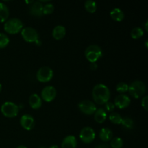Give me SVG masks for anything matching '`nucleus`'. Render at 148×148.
Here are the masks:
<instances>
[{"instance_id": "1", "label": "nucleus", "mask_w": 148, "mask_h": 148, "mask_svg": "<svg viewBox=\"0 0 148 148\" xmlns=\"http://www.w3.org/2000/svg\"><path fill=\"white\" fill-rule=\"evenodd\" d=\"M92 98L95 103L103 105L107 103L111 96V92L106 85L103 84H98L92 89Z\"/></svg>"}, {"instance_id": "2", "label": "nucleus", "mask_w": 148, "mask_h": 148, "mask_svg": "<svg viewBox=\"0 0 148 148\" xmlns=\"http://www.w3.org/2000/svg\"><path fill=\"white\" fill-rule=\"evenodd\" d=\"M129 92L134 98H139L146 92L145 84L140 80H135L129 85Z\"/></svg>"}, {"instance_id": "3", "label": "nucleus", "mask_w": 148, "mask_h": 148, "mask_svg": "<svg viewBox=\"0 0 148 148\" xmlns=\"http://www.w3.org/2000/svg\"><path fill=\"white\" fill-rule=\"evenodd\" d=\"M102 49L99 46L95 44L90 45L85 49V55L90 63L96 62L102 56Z\"/></svg>"}, {"instance_id": "4", "label": "nucleus", "mask_w": 148, "mask_h": 148, "mask_svg": "<svg viewBox=\"0 0 148 148\" xmlns=\"http://www.w3.org/2000/svg\"><path fill=\"white\" fill-rule=\"evenodd\" d=\"M4 28V30L10 34H16L23 28V23L20 19L11 18L5 22Z\"/></svg>"}, {"instance_id": "5", "label": "nucleus", "mask_w": 148, "mask_h": 148, "mask_svg": "<svg viewBox=\"0 0 148 148\" xmlns=\"http://www.w3.org/2000/svg\"><path fill=\"white\" fill-rule=\"evenodd\" d=\"M1 111L3 115L8 118L17 116L19 113V107L12 102H5L1 107Z\"/></svg>"}, {"instance_id": "6", "label": "nucleus", "mask_w": 148, "mask_h": 148, "mask_svg": "<svg viewBox=\"0 0 148 148\" xmlns=\"http://www.w3.org/2000/svg\"><path fill=\"white\" fill-rule=\"evenodd\" d=\"M21 35L23 38L26 42L29 43H33V42L36 43L39 38L37 30L31 27H23L21 30Z\"/></svg>"}, {"instance_id": "7", "label": "nucleus", "mask_w": 148, "mask_h": 148, "mask_svg": "<svg viewBox=\"0 0 148 148\" xmlns=\"http://www.w3.org/2000/svg\"><path fill=\"white\" fill-rule=\"evenodd\" d=\"M53 75V72L51 68L49 66H42L36 74L37 79L40 82H47L52 79Z\"/></svg>"}, {"instance_id": "8", "label": "nucleus", "mask_w": 148, "mask_h": 148, "mask_svg": "<svg viewBox=\"0 0 148 148\" xmlns=\"http://www.w3.org/2000/svg\"><path fill=\"white\" fill-rule=\"evenodd\" d=\"M79 110L86 115H92L97 110L96 106L92 101L89 100H84L78 104Z\"/></svg>"}, {"instance_id": "9", "label": "nucleus", "mask_w": 148, "mask_h": 148, "mask_svg": "<svg viewBox=\"0 0 148 148\" xmlns=\"http://www.w3.org/2000/svg\"><path fill=\"white\" fill-rule=\"evenodd\" d=\"M79 138L84 143H90L95 140V132L92 128L90 127H84L79 133Z\"/></svg>"}, {"instance_id": "10", "label": "nucleus", "mask_w": 148, "mask_h": 148, "mask_svg": "<svg viewBox=\"0 0 148 148\" xmlns=\"http://www.w3.org/2000/svg\"><path fill=\"white\" fill-rule=\"evenodd\" d=\"M56 96V90L51 85L46 86L42 90L41 97L46 102H51Z\"/></svg>"}, {"instance_id": "11", "label": "nucleus", "mask_w": 148, "mask_h": 148, "mask_svg": "<svg viewBox=\"0 0 148 148\" xmlns=\"http://www.w3.org/2000/svg\"><path fill=\"white\" fill-rule=\"evenodd\" d=\"M131 99L128 95L125 94H120L118 96L116 97L115 101H114V106L120 109H123L130 106Z\"/></svg>"}, {"instance_id": "12", "label": "nucleus", "mask_w": 148, "mask_h": 148, "mask_svg": "<svg viewBox=\"0 0 148 148\" xmlns=\"http://www.w3.org/2000/svg\"><path fill=\"white\" fill-rule=\"evenodd\" d=\"M20 124L26 130H31L34 127L35 120L32 116L25 114L20 118Z\"/></svg>"}, {"instance_id": "13", "label": "nucleus", "mask_w": 148, "mask_h": 148, "mask_svg": "<svg viewBox=\"0 0 148 148\" xmlns=\"http://www.w3.org/2000/svg\"><path fill=\"white\" fill-rule=\"evenodd\" d=\"M43 5L40 1H33L30 6L29 11L32 15L35 17H41L43 15Z\"/></svg>"}, {"instance_id": "14", "label": "nucleus", "mask_w": 148, "mask_h": 148, "mask_svg": "<svg viewBox=\"0 0 148 148\" xmlns=\"http://www.w3.org/2000/svg\"><path fill=\"white\" fill-rule=\"evenodd\" d=\"M77 141L75 136L68 135L62 143V148H77Z\"/></svg>"}, {"instance_id": "15", "label": "nucleus", "mask_w": 148, "mask_h": 148, "mask_svg": "<svg viewBox=\"0 0 148 148\" xmlns=\"http://www.w3.org/2000/svg\"><path fill=\"white\" fill-rule=\"evenodd\" d=\"M29 104L33 109H38L42 106V100L38 94H32L29 98Z\"/></svg>"}, {"instance_id": "16", "label": "nucleus", "mask_w": 148, "mask_h": 148, "mask_svg": "<svg viewBox=\"0 0 148 148\" xmlns=\"http://www.w3.org/2000/svg\"><path fill=\"white\" fill-rule=\"evenodd\" d=\"M66 35V28L63 25H57L53 29L52 36L56 40H61Z\"/></svg>"}, {"instance_id": "17", "label": "nucleus", "mask_w": 148, "mask_h": 148, "mask_svg": "<svg viewBox=\"0 0 148 148\" xmlns=\"http://www.w3.org/2000/svg\"><path fill=\"white\" fill-rule=\"evenodd\" d=\"M107 117L106 111L103 108H98L94 113V119L95 121L99 124H102L106 121Z\"/></svg>"}, {"instance_id": "18", "label": "nucleus", "mask_w": 148, "mask_h": 148, "mask_svg": "<svg viewBox=\"0 0 148 148\" xmlns=\"http://www.w3.org/2000/svg\"><path fill=\"white\" fill-rule=\"evenodd\" d=\"M10 15L8 7L3 2H0V23L7 21Z\"/></svg>"}, {"instance_id": "19", "label": "nucleus", "mask_w": 148, "mask_h": 148, "mask_svg": "<svg viewBox=\"0 0 148 148\" xmlns=\"http://www.w3.org/2000/svg\"><path fill=\"white\" fill-rule=\"evenodd\" d=\"M99 137L102 141L108 142L112 139L113 132L108 128H103L100 131Z\"/></svg>"}, {"instance_id": "20", "label": "nucleus", "mask_w": 148, "mask_h": 148, "mask_svg": "<svg viewBox=\"0 0 148 148\" xmlns=\"http://www.w3.org/2000/svg\"><path fill=\"white\" fill-rule=\"evenodd\" d=\"M111 17L115 21H121L124 18V14L122 10L119 8H114L110 12Z\"/></svg>"}, {"instance_id": "21", "label": "nucleus", "mask_w": 148, "mask_h": 148, "mask_svg": "<svg viewBox=\"0 0 148 148\" xmlns=\"http://www.w3.org/2000/svg\"><path fill=\"white\" fill-rule=\"evenodd\" d=\"M85 7L90 13H94L97 10V4L92 0H87L85 2Z\"/></svg>"}, {"instance_id": "22", "label": "nucleus", "mask_w": 148, "mask_h": 148, "mask_svg": "<svg viewBox=\"0 0 148 148\" xmlns=\"http://www.w3.org/2000/svg\"><path fill=\"white\" fill-rule=\"evenodd\" d=\"M143 35H144V31H143V28L140 27H134L131 31V36L134 39L140 38Z\"/></svg>"}, {"instance_id": "23", "label": "nucleus", "mask_w": 148, "mask_h": 148, "mask_svg": "<svg viewBox=\"0 0 148 148\" xmlns=\"http://www.w3.org/2000/svg\"><path fill=\"white\" fill-rule=\"evenodd\" d=\"M109 119L112 123L115 124H120L121 123V120H122V117L118 113H111L109 115Z\"/></svg>"}, {"instance_id": "24", "label": "nucleus", "mask_w": 148, "mask_h": 148, "mask_svg": "<svg viewBox=\"0 0 148 148\" xmlns=\"http://www.w3.org/2000/svg\"><path fill=\"white\" fill-rule=\"evenodd\" d=\"M121 124H122V126L124 127H125L127 129H130V130L134 127V121L130 117H124V118H122Z\"/></svg>"}, {"instance_id": "25", "label": "nucleus", "mask_w": 148, "mask_h": 148, "mask_svg": "<svg viewBox=\"0 0 148 148\" xmlns=\"http://www.w3.org/2000/svg\"><path fill=\"white\" fill-rule=\"evenodd\" d=\"M10 43V38L6 34L0 33V49L5 48Z\"/></svg>"}, {"instance_id": "26", "label": "nucleus", "mask_w": 148, "mask_h": 148, "mask_svg": "<svg viewBox=\"0 0 148 148\" xmlns=\"http://www.w3.org/2000/svg\"><path fill=\"white\" fill-rule=\"evenodd\" d=\"M123 145H124V142L122 139L120 137H115L112 139L111 141V146L112 148H121Z\"/></svg>"}, {"instance_id": "27", "label": "nucleus", "mask_w": 148, "mask_h": 148, "mask_svg": "<svg viewBox=\"0 0 148 148\" xmlns=\"http://www.w3.org/2000/svg\"><path fill=\"white\" fill-rule=\"evenodd\" d=\"M117 92H120L121 94H124V92H127L129 89V85L127 83L124 82H121L117 84L116 87Z\"/></svg>"}, {"instance_id": "28", "label": "nucleus", "mask_w": 148, "mask_h": 148, "mask_svg": "<svg viewBox=\"0 0 148 148\" xmlns=\"http://www.w3.org/2000/svg\"><path fill=\"white\" fill-rule=\"evenodd\" d=\"M54 10V6L53 4L49 3L43 6V14H51Z\"/></svg>"}, {"instance_id": "29", "label": "nucleus", "mask_w": 148, "mask_h": 148, "mask_svg": "<svg viewBox=\"0 0 148 148\" xmlns=\"http://www.w3.org/2000/svg\"><path fill=\"white\" fill-rule=\"evenodd\" d=\"M105 108L107 111H108V112H111V111H114V108H115V106H114V104L113 103L108 102H108L105 103Z\"/></svg>"}, {"instance_id": "30", "label": "nucleus", "mask_w": 148, "mask_h": 148, "mask_svg": "<svg viewBox=\"0 0 148 148\" xmlns=\"http://www.w3.org/2000/svg\"><path fill=\"white\" fill-rule=\"evenodd\" d=\"M147 100H148L147 95L144 96L143 98V99H142V106L144 108V109L145 110V111H147V105H148Z\"/></svg>"}, {"instance_id": "31", "label": "nucleus", "mask_w": 148, "mask_h": 148, "mask_svg": "<svg viewBox=\"0 0 148 148\" xmlns=\"http://www.w3.org/2000/svg\"><path fill=\"white\" fill-rule=\"evenodd\" d=\"M90 69H92V70H96L97 68H98V65H97V64L95 63V62H94V63H90Z\"/></svg>"}, {"instance_id": "32", "label": "nucleus", "mask_w": 148, "mask_h": 148, "mask_svg": "<svg viewBox=\"0 0 148 148\" xmlns=\"http://www.w3.org/2000/svg\"><path fill=\"white\" fill-rule=\"evenodd\" d=\"M49 148H59V147H58L57 145H52V146H51Z\"/></svg>"}, {"instance_id": "33", "label": "nucleus", "mask_w": 148, "mask_h": 148, "mask_svg": "<svg viewBox=\"0 0 148 148\" xmlns=\"http://www.w3.org/2000/svg\"><path fill=\"white\" fill-rule=\"evenodd\" d=\"M17 148H27V147H26L25 145H20V146H18Z\"/></svg>"}, {"instance_id": "34", "label": "nucleus", "mask_w": 148, "mask_h": 148, "mask_svg": "<svg viewBox=\"0 0 148 148\" xmlns=\"http://www.w3.org/2000/svg\"><path fill=\"white\" fill-rule=\"evenodd\" d=\"M145 30H147V31L148 30V29H147V20L145 22Z\"/></svg>"}, {"instance_id": "35", "label": "nucleus", "mask_w": 148, "mask_h": 148, "mask_svg": "<svg viewBox=\"0 0 148 148\" xmlns=\"http://www.w3.org/2000/svg\"><path fill=\"white\" fill-rule=\"evenodd\" d=\"M1 89H2V85H1V84L0 83V92L1 91Z\"/></svg>"}, {"instance_id": "36", "label": "nucleus", "mask_w": 148, "mask_h": 148, "mask_svg": "<svg viewBox=\"0 0 148 148\" xmlns=\"http://www.w3.org/2000/svg\"><path fill=\"white\" fill-rule=\"evenodd\" d=\"M25 2L26 3H33V1H26Z\"/></svg>"}, {"instance_id": "37", "label": "nucleus", "mask_w": 148, "mask_h": 148, "mask_svg": "<svg viewBox=\"0 0 148 148\" xmlns=\"http://www.w3.org/2000/svg\"><path fill=\"white\" fill-rule=\"evenodd\" d=\"M145 47L147 48V40H146L145 41Z\"/></svg>"}, {"instance_id": "38", "label": "nucleus", "mask_w": 148, "mask_h": 148, "mask_svg": "<svg viewBox=\"0 0 148 148\" xmlns=\"http://www.w3.org/2000/svg\"><path fill=\"white\" fill-rule=\"evenodd\" d=\"M39 148H46V147H39Z\"/></svg>"}]
</instances>
